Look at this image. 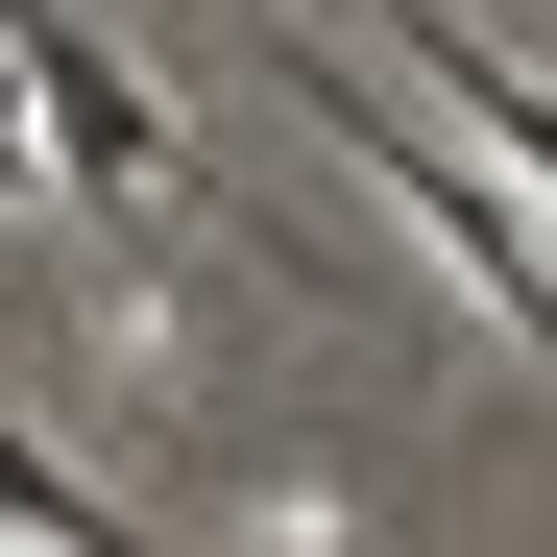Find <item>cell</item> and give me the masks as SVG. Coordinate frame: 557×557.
I'll return each mask as SVG.
<instances>
[{
  "mask_svg": "<svg viewBox=\"0 0 557 557\" xmlns=\"http://www.w3.org/2000/svg\"><path fill=\"white\" fill-rule=\"evenodd\" d=\"M0 195H49V98H25V73H0Z\"/></svg>",
  "mask_w": 557,
  "mask_h": 557,
  "instance_id": "5",
  "label": "cell"
},
{
  "mask_svg": "<svg viewBox=\"0 0 557 557\" xmlns=\"http://www.w3.org/2000/svg\"><path fill=\"white\" fill-rule=\"evenodd\" d=\"M0 533H25V557H146V533H122V485H73L25 412H0Z\"/></svg>",
  "mask_w": 557,
  "mask_h": 557,
  "instance_id": "4",
  "label": "cell"
},
{
  "mask_svg": "<svg viewBox=\"0 0 557 557\" xmlns=\"http://www.w3.org/2000/svg\"><path fill=\"white\" fill-rule=\"evenodd\" d=\"M0 73L49 98V170H73V195H98L122 243H195V195H170V122H146V73H122L98 25H73V0H0Z\"/></svg>",
  "mask_w": 557,
  "mask_h": 557,
  "instance_id": "2",
  "label": "cell"
},
{
  "mask_svg": "<svg viewBox=\"0 0 557 557\" xmlns=\"http://www.w3.org/2000/svg\"><path fill=\"white\" fill-rule=\"evenodd\" d=\"M363 49H412V73H436V122L485 146V170H533V219H557V73H533V49H485L460 0H363Z\"/></svg>",
  "mask_w": 557,
  "mask_h": 557,
  "instance_id": "3",
  "label": "cell"
},
{
  "mask_svg": "<svg viewBox=\"0 0 557 557\" xmlns=\"http://www.w3.org/2000/svg\"><path fill=\"white\" fill-rule=\"evenodd\" d=\"M267 73H292V122H315L339 170H388V219H412V243H436V267H460V292H485L533 363H557V219H533V195H485V170H460V122H412L363 49H267Z\"/></svg>",
  "mask_w": 557,
  "mask_h": 557,
  "instance_id": "1",
  "label": "cell"
}]
</instances>
